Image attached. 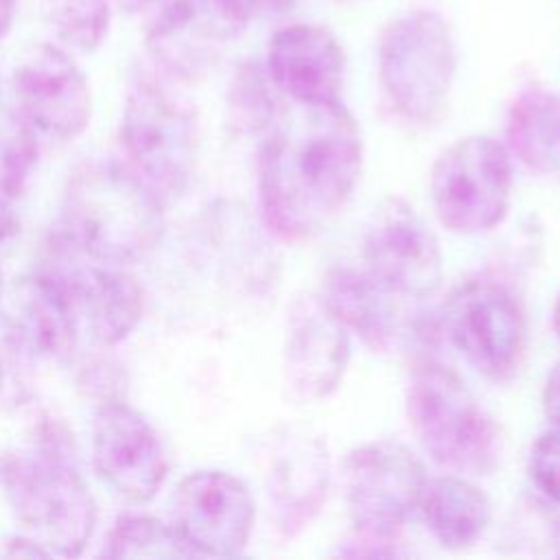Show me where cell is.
Here are the masks:
<instances>
[{"mask_svg":"<svg viewBox=\"0 0 560 560\" xmlns=\"http://www.w3.org/2000/svg\"><path fill=\"white\" fill-rule=\"evenodd\" d=\"M368 271L405 298H424L442 282V249L433 230L402 199L383 201L365 230Z\"/></svg>","mask_w":560,"mask_h":560,"instance_id":"cell-12","label":"cell"},{"mask_svg":"<svg viewBox=\"0 0 560 560\" xmlns=\"http://www.w3.org/2000/svg\"><path fill=\"white\" fill-rule=\"evenodd\" d=\"M350 361L348 328L322 300H298L289 313L282 376L291 398L315 402L330 396Z\"/></svg>","mask_w":560,"mask_h":560,"instance_id":"cell-14","label":"cell"},{"mask_svg":"<svg viewBox=\"0 0 560 560\" xmlns=\"http://www.w3.org/2000/svg\"><path fill=\"white\" fill-rule=\"evenodd\" d=\"M363 164L357 120L339 103H293L260 153L258 190L267 225L287 241L324 230L352 195Z\"/></svg>","mask_w":560,"mask_h":560,"instance_id":"cell-1","label":"cell"},{"mask_svg":"<svg viewBox=\"0 0 560 560\" xmlns=\"http://www.w3.org/2000/svg\"><path fill=\"white\" fill-rule=\"evenodd\" d=\"M13 92L20 116L37 131L70 140L92 116L88 79L72 55L55 44H35L15 66Z\"/></svg>","mask_w":560,"mask_h":560,"instance_id":"cell-13","label":"cell"},{"mask_svg":"<svg viewBox=\"0 0 560 560\" xmlns=\"http://www.w3.org/2000/svg\"><path fill=\"white\" fill-rule=\"evenodd\" d=\"M444 322L462 357L490 378L510 376L525 348V315L510 289L494 280H468L446 304Z\"/></svg>","mask_w":560,"mask_h":560,"instance_id":"cell-9","label":"cell"},{"mask_svg":"<svg viewBox=\"0 0 560 560\" xmlns=\"http://www.w3.org/2000/svg\"><path fill=\"white\" fill-rule=\"evenodd\" d=\"M162 203L127 164L88 162L68 179L61 241L90 260L122 267L158 243Z\"/></svg>","mask_w":560,"mask_h":560,"instance_id":"cell-2","label":"cell"},{"mask_svg":"<svg viewBox=\"0 0 560 560\" xmlns=\"http://www.w3.org/2000/svg\"><path fill=\"white\" fill-rule=\"evenodd\" d=\"M269 74L265 77L256 63H243L232 81L230 107L238 122L243 125H265L273 118V98L267 85Z\"/></svg>","mask_w":560,"mask_h":560,"instance_id":"cell-26","label":"cell"},{"mask_svg":"<svg viewBox=\"0 0 560 560\" xmlns=\"http://www.w3.org/2000/svg\"><path fill=\"white\" fill-rule=\"evenodd\" d=\"M0 486L26 538L48 556L83 553L96 527V503L59 442L4 455Z\"/></svg>","mask_w":560,"mask_h":560,"instance_id":"cell-3","label":"cell"},{"mask_svg":"<svg viewBox=\"0 0 560 560\" xmlns=\"http://www.w3.org/2000/svg\"><path fill=\"white\" fill-rule=\"evenodd\" d=\"M81 322L52 269H44L15 284L13 319L9 330L18 346L35 357L61 361L70 357Z\"/></svg>","mask_w":560,"mask_h":560,"instance_id":"cell-19","label":"cell"},{"mask_svg":"<svg viewBox=\"0 0 560 560\" xmlns=\"http://www.w3.org/2000/svg\"><path fill=\"white\" fill-rule=\"evenodd\" d=\"M424 483L422 462L394 440L361 444L343 462L346 508L370 542H385L398 534L418 508Z\"/></svg>","mask_w":560,"mask_h":560,"instance_id":"cell-8","label":"cell"},{"mask_svg":"<svg viewBox=\"0 0 560 560\" xmlns=\"http://www.w3.org/2000/svg\"><path fill=\"white\" fill-rule=\"evenodd\" d=\"M505 136L514 155L534 173H560V96L523 90L508 112Z\"/></svg>","mask_w":560,"mask_h":560,"instance_id":"cell-21","label":"cell"},{"mask_svg":"<svg viewBox=\"0 0 560 560\" xmlns=\"http://www.w3.org/2000/svg\"><path fill=\"white\" fill-rule=\"evenodd\" d=\"M92 462L101 481L127 503H149L168 475L164 442L125 400H107L92 424Z\"/></svg>","mask_w":560,"mask_h":560,"instance_id":"cell-10","label":"cell"},{"mask_svg":"<svg viewBox=\"0 0 560 560\" xmlns=\"http://www.w3.org/2000/svg\"><path fill=\"white\" fill-rule=\"evenodd\" d=\"M300 0H256L258 13H269V15H284L298 7Z\"/></svg>","mask_w":560,"mask_h":560,"instance_id":"cell-29","label":"cell"},{"mask_svg":"<svg viewBox=\"0 0 560 560\" xmlns=\"http://www.w3.org/2000/svg\"><path fill=\"white\" fill-rule=\"evenodd\" d=\"M15 11H18L15 0H0V39H4L7 33L11 31L13 20H15Z\"/></svg>","mask_w":560,"mask_h":560,"instance_id":"cell-30","label":"cell"},{"mask_svg":"<svg viewBox=\"0 0 560 560\" xmlns=\"http://www.w3.org/2000/svg\"><path fill=\"white\" fill-rule=\"evenodd\" d=\"M343 70V46L322 24L295 22L269 39V81L293 103L339 101Z\"/></svg>","mask_w":560,"mask_h":560,"instance_id":"cell-16","label":"cell"},{"mask_svg":"<svg viewBox=\"0 0 560 560\" xmlns=\"http://www.w3.org/2000/svg\"><path fill=\"white\" fill-rule=\"evenodd\" d=\"M48 269L61 278L79 322L88 326L98 343L114 346L127 339L140 322L144 306L142 287L118 265L92 260L88 265Z\"/></svg>","mask_w":560,"mask_h":560,"instance_id":"cell-18","label":"cell"},{"mask_svg":"<svg viewBox=\"0 0 560 560\" xmlns=\"http://www.w3.org/2000/svg\"><path fill=\"white\" fill-rule=\"evenodd\" d=\"M37 164L35 127L24 118L0 125V230L11 225V203L18 201Z\"/></svg>","mask_w":560,"mask_h":560,"instance_id":"cell-22","label":"cell"},{"mask_svg":"<svg viewBox=\"0 0 560 560\" xmlns=\"http://www.w3.org/2000/svg\"><path fill=\"white\" fill-rule=\"evenodd\" d=\"M319 300L346 328L378 352L398 350L416 330L405 304L411 298L385 287L368 269L337 267L328 271Z\"/></svg>","mask_w":560,"mask_h":560,"instance_id":"cell-17","label":"cell"},{"mask_svg":"<svg viewBox=\"0 0 560 560\" xmlns=\"http://www.w3.org/2000/svg\"><path fill=\"white\" fill-rule=\"evenodd\" d=\"M46 24L74 52H94L109 33V0H42Z\"/></svg>","mask_w":560,"mask_h":560,"instance_id":"cell-23","label":"cell"},{"mask_svg":"<svg viewBox=\"0 0 560 560\" xmlns=\"http://www.w3.org/2000/svg\"><path fill=\"white\" fill-rule=\"evenodd\" d=\"M173 527L190 553L238 556L254 527L247 486L223 470H195L173 494Z\"/></svg>","mask_w":560,"mask_h":560,"instance_id":"cell-11","label":"cell"},{"mask_svg":"<svg viewBox=\"0 0 560 560\" xmlns=\"http://www.w3.org/2000/svg\"><path fill=\"white\" fill-rule=\"evenodd\" d=\"M431 203L455 234H481L499 225L510 208L512 164L508 149L488 133L451 142L433 162Z\"/></svg>","mask_w":560,"mask_h":560,"instance_id":"cell-6","label":"cell"},{"mask_svg":"<svg viewBox=\"0 0 560 560\" xmlns=\"http://www.w3.org/2000/svg\"><path fill=\"white\" fill-rule=\"evenodd\" d=\"M376 57L381 88L402 118L431 125L442 116L457 74V46L438 11L394 18L378 37Z\"/></svg>","mask_w":560,"mask_h":560,"instance_id":"cell-4","label":"cell"},{"mask_svg":"<svg viewBox=\"0 0 560 560\" xmlns=\"http://www.w3.org/2000/svg\"><path fill=\"white\" fill-rule=\"evenodd\" d=\"M407 418L420 446L440 466L464 475H488L497 466L499 429L451 370L427 363L413 372Z\"/></svg>","mask_w":560,"mask_h":560,"instance_id":"cell-5","label":"cell"},{"mask_svg":"<svg viewBox=\"0 0 560 560\" xmlns=\"http://www.w3.org/2000/svg\"><path fill=\"white\" fill-rule=\"evenodd\" d=\"M553 328H556V335L560 337V298L556 300V306H553Z\"/></svg>","mask_w":560,"mask_h":560,"instance_id":"cell-31","label":"cell"},{"mask_svg":"<svg viewBox=\"0 0 560 560\" xmlns=\"http://www.w3.org/2000/svg\"><path fill=\"white\" fill-rule=\"evenodd\" d=\"M120 140L127 155L125 164L162 201L186 186L197 155L195 122L147 77L138 79L127 94Z\"/></svg>","mask_w":560,"mask_h":560,"instance_id":"cell-7","label":"cell"},{"mask_svg":"<svg viewBox=\"0 0 560 560\" xmlns=\"http://www.w3.org/2000/svg\"><path fill=\"white\" fill-rule=\"evenodd\" d=\"M420 510L433 538L453 551L470 547L490 523V501L470 479L459 475L424 483Z\"/></svg>","mask_w":560,"mask_h":560,"instance_id":"cell-20","label":"cell"},{"mask_svg":"<svg viewBox=\"0 0 560 560\" xmlns=\"http://www.w3.org/2000/svg\"><path fill=\"white\" fill-rule=\"evenodd\" d=\"M542 409L547 420L560 431V363L549 372L542 389Z\"/></svg>","mask_w":560,"mask_h":560,"instance_id":"cell-28","label":"cell"},{"mask_svg":"<svg viewBox=\"0 0 560 560\" xmlns=\"http://www.w3.org/2000/svg\"><path fill=\"white\" fill-rule=\"evenodd\" d=\"M0 295H2V269H0Z\"/></svg>","mask_w":560,"mask_h":560,"instance_id":"cell-32","label":"cell"},{"mask_svg":"<svg viewBox=\"0 0 560 560\" xmlns=\"http://www.w3.org/2000/svg\"><path fill=\"white\" fill-rule=\"evenodd\" d=\"M527 472L540 497L560 505V431H547L536 438L527 457Z\"/></svg>","mask_w":560,"mask_h":560,"instance_id":"cell-27","label":"cell"},{"mask_svg":"<svg viewBox=\"0 0 560 560\" xmlns=\"http://www.w3.org/2000/svg\"><path fill=\"white\" fill-rule=\"evenodd\" d=\"M330 481L326 442L302 427L280 429L267 470V494L278 529L293 536L322 510Z\"/></svg>","mask_w":560,"mask_h":560,"instance_id":"cell-15","label":"cell"},{"mask_svg":"<svg viewBox=\"0 0 560 560\" xmlns=\"http://www.w3.org/2000/svg\"><path fill=\"white\" fill-rule=\"evenodd\" d=\"M503 545L518 556H560V516L545 499H523L505 523Z\"/></svg>","mask_w":560,"mask_h":560,"instance_id":"cell-25","label":"cell"},{"mask_svg":"<svg viewBox=\"0 0 560 560\" xmlns=\"http://www.w3.org/2000/svg\"><path fill=\"white\" fill-rule=\"evenodd\" d=\"M103 556L107 558H182L192 556L173 525L153 516L129 514L112 527Z\"/></svg>","mask_w":560,"mask_h":560,"instance_id":"cell-24","label":"cell"}]
</instances>
